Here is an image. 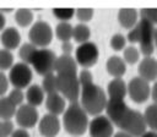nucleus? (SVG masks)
Masks as SVG:
<instances>
[{
	"instance_id": "f257e3e1",
	"label": "nucleus",
	"mask_w": 157,
	"mask_h": 137,
	"mask_svg": "<svg viewBox=\"0 0 157 137\" xmlns=\"http://www.w3.org/2000/svg\"><path fill=\"white\" fill-rule=\"evenodd\" d=\"M155 31L156 27L147 20L140 18L137 24L129 31L126 39L131 43H139L140 45V53L148 57L155 51Z\"/></svg>"
},
{
	"instance_id": "f03ea898",
	"label": "nucleus",
	"mask_w": 157,
	"mask_h": 137,
	"mask_svg": "<svg viewBox=\"0 0 157 137\" xmlns=\"http://www.w3.org/2000/svg\"><path fill=\"white\" fill-rule=\"evenodd\" d=\"M107 102V93L98 84L91 83L81 87L80 104L88 115H99L103 110H105Z\"/></svg>"
},
{
	"instance_id": "7ed1b4c3",
	"label": "nucleus",
	"mask_w": 157,
	"mask_h": 137,
	"mask_svg": "<svg viewBox=\"0 0 157 137\" xmlns=\"http://www.w3.org/2000/svg\"><path fill=\"white\" fill-rule=\"evenodd\" d=\"M63 125L71 136H82L88 128V114L83 110L80 102L70 103L63 114Z\"/></svg>"
},
{
	"instance_id": "20e7f679",
	"label": "nucleus",
	"mask_w": 157,
	"mask_h": 137,
	"mask_svg": "<svg viewBox=\"0 0 157 137\" xmlns=\"http://www.w3.org/2000/svg\"><path fill=\"white\" fill-rule=\"evenodd\" d=\"M118 127L132 137H141L147 131V125L144 114L130 108L126 110L125 115L118 124Z\"/></svg>"
},
{
	"instance_id": "39448f33",
	"label": "nucleus",
	"mask_w": 157,
	"mask_h": 137,
	"mask_svg": "<svg viewBox=\"0 0 157 137\" xmlns=\"http://www.w3.org/2000/svg\"><path fill=\"white\" fill-rule=\"evenodd\" d=\"M56 55L53 50L47 49V48H39L34 53L31 65L36 70L37 73L42 75L43 77L54 73L55 71V62H56Z\"/></svg>"
},
{
	"instance_id": "423d86ee",
	"label": "nucleus",
	"mask_w": 157,
	"mask_h": 137,
	"mask_svg": "<svg viewBox=\"0 0 157 137\" xmlns=\"http://www.w3.org/2000/svg\"><path fill=\"white\" fill-rule=\"evenodd\" d=\"M58 92L70 103L78 102L81 95V84L77 75H56Z\"/></svg>"
},
{
	"instance_id": "0eeeda50",
	"label": "nucleus",
	"mask_w": 157,
	"mask_h": 137,
	"mask_svg": "<svg viewBox=\"0 0 157 137\" xmlns=\"http://www.w3.org/2000/svg\"><path fill=\"white\" fill-rule=\"evenodd\" d=\"M28 39L29 43L36 45L37 48H45L50 44L53 39V31L49 23L44 21H37L32 24L28 32Z\"/></svg>"
},
{
	"instance_id": "6e6552de",
	"label": "nucleus",
	"mask_w": 157,
	"mask_h": 137,
	"mask_svg": "<svg viewBox=\"0 0 157 137\" xmlns=\"http://www.w3.org/2000/svg\"><path fill=\"white\" fill-rule=\"evenodd\" d=\"M32 81V70L29 65L25 62H17L15 64L9 72V82L18 89L28 88L29 83Z\"/></svg>"
},
{
	"instance_id": "1a4fd4ad",
	"label": "nucleus",
	"mask_w": 157,
	"mask_h": 137,
	"mask_svg": "<svg viewBox=\"0 0 157 137\" xmlns=\"http://www.w3.org/2000/svg\"><path fill=\"white\" fill-rule=\"evenodd\" d=\"M99 56V51H98V46L92 43V42H87L83 44H80L77 46V49L75 50V60L76 62L85 67L88 68L91 66H93Z\"/></svg>"
},
{
	"instance_id": "9d476101",
	"label": "nucleus",
	"mask_w": 157,
	"mask_h": 137,
	"mask_svg": "<svg viewBox=\"0 0 157 137\" xmlns=\"http://www.w3.org/2000/svg\"><path fill=\"white\" fill-rule=\"evenodd\" d=\"M128 95L135 103H144L151 95V87L141 77H134L128 83Z\"/></svg>"
},
{
	"instance_id": "9b49d317",
	"label": "nucleus",
	"mask_w": 157,
	"mask_h": 137,
	"mask_svg": "<svg viewBox=\"0 0 157 137\" xmlns=\"http://www.w3.org/2000/svg\"><path fill=\"white\" fill-rule=\"evenodd\" d=\"M88 132L91 137H112L113 122L104 115L94 116L88 125Z\"/></svg>"
},
{
	"instance_id": "f8f14e48",
	"label": "nucleus",
	"mask_w": 157,
	"mask_h": 137,
	"mask_svg": "<svg viewBox=\"0 0 157 137\" xmlns=\"http://www.w3.org/2000/svg\"><path fill=\"white\" fill-rule=\"evenodd\" d=\"M15 119L21 128H31L38 122V111L36 106H32L29 104H22L17 108Z\"/></svg>"
},
{
	"instance_id": "ddd939ff",
	"label": "nucleus",
	"mask_w": 157,
	"mask_h": 137,
	"mask_svg": "<svg viewBox=\"0 0 157 137\" xmlns=\"http://www.w3.org/2000/svg\"><path fill=\"white\" fill-rule=\"evenodd\" d=\"M128 109L129 106L123 99H109L108 98V102L105 105V113H107L108 119L113 122V125L118 126V124L120 122V120L123 119Z\"/></svg>"
},
{
	"instance_id": "4468645a",
	"label": "nucleus",
	"mask_w": 157,
	"mask_h": 137,
	"mask_svg": "<svg viewBox=\"0 0 157 137\" xmlns=\"http://www.w3.org/2000/svg\"><path fill=\"white\" fill-rule=\"evenodd\" d=\"M39 133L43 137H55L60 131V121L56 115L45 114L38 124Z\"/></svg>"
},
{
	"instance_id": "2eb2a0df",
	"label": "nucleus",
	"mask_w": 157,
	"mask_h": 137,
	"mask_svg": "<svg viewBox=\"0 0 157 137\" xmlns=\"http://www.w3.org/2000/svg\"><path fill=\"white\" fill-rule=\"evenodd\" d=\"M139 71V77L144 78L147 82L157 80V60L153 59L152 56L144 57L137 67Z\"/></svg>"
},
{
	"instance_id": "dca6fc26",
	"label": "nucleus",
	"mask_w": 157,
	"mask_h": 137,
	"mask_svg": "<svg viewBox=\"0 0 157 137\" xmlns=\"http://www.w3.org/2000/svg\"><path fill=\"white\" fill-rule=\"evenodd\" d=\"M55 72L58 75H77V62L71 55L63 54L56 57Z\"/></svg>"
},
{
	"instance_id": "f3484780",
	"label": "nucleus",
	"mask_w": 157,
	"mask_h": 137,
	"mask_svg": "<svg viewBox=\"0 0 157 137\" xmlns=\"http://www.w3.org/2000/svg\"><path fill=\"white\" fill-rule=\"evenodd\" d=\"M45 108L49 114H53L56 116L59 114H64V111L66 110L65 98L60 93L48 94L47 99H45Z\"/></svg>"
},
{
	"instance_id": "a211bd4d",
	"label": "nucleus",
	"mask_w": 157,
	"mask_h": 137,
	"mask_svg": "<svg viewBox=\"0 0 157 137\" xmlns=\"http://www.w3.org/2000/svg\"><path fill=\"white\" fill-rule=\"evenodd\" d=\"M0 40H1V44L4 45V49H7L11 51V50L18 48L20 42H21V35H20V32L17 31V28L9 27L2 31V33L0 35Z\"/></svg>"
},
{
	"instance_id": "6ab92c4d",
	"label": "nucleus",
	"mask_w": 157,
	"mask_h": 137,
	"mask_svg": "<svg viewBox=\"0 0 157 137\" xmlns=\"http://www.w3.org/2000/svg\"><path fill=\"white\" fill-rule=\"evenodd\" d=\"M107 94L109 99H123L128 94V84L121 78L112 80L107 86Z\"/></svg>"
},
{
	"instance_id": "aec40b11",
	"label": "nucleus",
	"mask_w": 157,
	"mask_h": 137,
	"mask_svg": "<svg viewBox=\"0 0 157 137\" xmlns=\"http://www.w3.org/2000/svg\"><path fill=\"white\" fill-rule=\"evenodd\" d=\"M105 70L114 78H121V76L126 71V62L124 61V59L119 57L118 55H113L107 60Z\"/></svg>"
},
{
	"instance_id": "412c9836",
	"label": "nucleus",
	"mask_w": 157,
	"mask_h": 137,
	"mask_svg": "<svg viewBox=\"0 0 157 137\" xmlns=\"http://www.w3.org/2000/svg\"><path fill=\"white\" fill-rule=\"evenodd\" d=\"M118 21L121 27L132 29L137 24V11L135 9H121L118 12Z\"/></svg>"
},
{
	"instance_id": "4be33fe9",
	"label": "nucleus",
	"mask_w": 157,
	"mask_h": 137,
	"mask_svg": "<svg viewBox=\"0 0 157 137\" xmlns=\"http://www.w3.org/2000/svg\"><path fill=\"white\" fill-rule=\"evenodd\" d=\"M26 100H27V104H29L32 106L40 105L44 100L43 88L38 84H31L27 88V92H26Z\"/></svg>"
},
{
	"instance_id": "5701e85b",
	"label": "nucleus",
	"mask_w": 157,
	"mask_h": 137,
	"mask_svg": "<svg viewBox=\"0 0 157 137\" xmlns=\"http://www.w3.org/2000/svg\"><path fill=\"white\" fill-rule=\"evenodd\" d=\"M17 106L9 99V97L0 98V119L10 120L12 116L16 115Z\"/></svg>"
},
{
	"instance_id": "b1692460",
	"label": "nucleus",
	"mask_w": 157,
	"mask_h": 137,
	"mask_svg": "<svg viewBox=\"0 0 157 137\" xmlns=\"http://www.w3.org/2000/svg\"><path fill=\"white\" fill-rule=\"evenodd\" d=\"M91 37V29L86 23H78L74 27V32H72V38L74 40H76L78 44H83L90 42Z\"/></svg>"
},
{
	"instance_id": "393cba45",
	"label": "nucleus",
	"mask_w": 157,
	"mask_h": 137,
	"mask_svg": "<svg viewBox=\"0 0 157 137\" xmlns=\"http://www.w3.org/2000/svg\"><path fill=\"white\" fill-rule=\"evenodd\" d=\"M72 32H74V27L69 22H59L55 27V35L63 43L70 42V39L72 38Z\"/></svg>"
},
{
	"instance_id": "a878e982",
	"label": "nucleus",
	"mask_w": 157,
	"mask_h": 137,
	"mask_svg": "<svg viewBox=\"0 0 157 137\" xmlns=\"http://www.w3.org/2000/svg\"><path fill=\"white\" fill-rule=\"evenodd\" d=\"M144 117L146 121V125L151 131L157 132V104H151L145 109Z\"/></svg>"
},
{
	"instance_id": "bb28decb",
	"label": "nucleus",
	"mask_w": 157,
	"mask_h": 137,
	"mask_svg": "<svg viewBox=\"0 0 157 137\" xmlns=\"http://www.w3.org/2000/svg\"><path fill=\"white\" fill-rule=\"evenodd\" d=\"M37 49L38 48L36 45H33L32 43H23L18 49V57L21 59V62L31 65L32 57H33L34 53L37 51Z\"/></svg>"
},
{
	"instance_id": "cd10ccee",
	"label": "nucleus",
	"mask_w": 157,
	"mask_h": 137,
	"mask_svg": "<svg viewBox=\"0 0 157 137\" xmlns=\"http://www.w3.org/2000/svg\"><path fill=\"white\" fill-rule=\"evenodd\" d=\"M42 88L47 94L59 93L58 92V76L54 73H49L44 76L43 82H42Z\"/></svg>"
},
{
	"instance_id": "c85d7f7f",
	"label": "nucleus",
	"mask_w": 157,
	"mask_h": 137,
	"mask_svg": "<svg viewBox=\"0 0 157 137\" xmlns=\"http://www.w3.org/2000/svg\"><path fill=\"white\" fill-rule=\"evenodd\" d=\"M15 20L18 26L21 27H27L32 23L33 21V13L28 9H18L15 13Z\"/></svg>"
},
{
	"instance_id": "c756f323",
	"label": "nucleus",
	"mask_w": 157,
	"mask_h": 137,
	"mask_svg": "<svg viewBox=\"0 0 157 137\" xmlns=\"http://www.w3.org/2000/svg\"><path fill=\"white\" fill-rule=\"evenodd\" d=\"M13 55L7 49H0V71L10 70L13 66Z\"/></svg>"
},
{
	"instance_id": "7c9ffc66",
	"label": "nucleus",
	"mask_w": 157,
	"mask_h": 137,
	"mask_svg": "<svg viewBox=\"0 0 157 137\" xmlns=\"http://www.w3.org/2000/svg\"><path fill=\"white\" fill-rule=\"evenodd\" d=\"M123 57H124V61L132 65V64H136L139 61V57H140V50L135 46H126L124 50H123Z\"/></svg>"
},
{
	"instance_id": "2f4dec72",
	"label": "nucleus",
	"mask_w": 157,
	"mask_h": 137,
	"mask_svg": "<svg viewBox=\"0 0 157 137\" xmlns=\"http://www.w3.org/2000/svg\"><path fill=\"white\" fill-rule=\"evenodd\" d=\"M75 12H76V11H75L74 9H71V7H69V9H66V7H63V9L55 7V9H53L54 16H55L58 20H60L61 22H67V21L74 16Z\"/></svg>"
},
{
	"instance_id": "473e14b6",
	"label": "nucleus",
	"mask_w": 157,
	"mask_h": 137,
	"mask_svg": "<svg viewBox=\"0 0 157 137\" xmlns=\"http://www.w3.org/2000/svg\"><path fill=\"white\" fill-rule=\"evenodd\" d=\"M125 44H126V38L121 33H115L110 38V46L117 51L124 50L125 49Z\"/></svg>"
},
{
	"instance_id": "72a5a7b5",
	"label": "nucleus",
	"mask_w": 157,
	"mask_h": 137,
	"mask_svg": "<svg viewBox=\"0 0 157 137\" xmlns=\"http://www.w3.org/2000/svg\"><path fill=\"white\" fill-rule=\"evenodd\" d=\"M140 18L147 20L153 26H157V9H142L140 12Z\"/></svg>"
},
{
	"instance_id": "f704fd0d",
	"label": "nucleus",
	"mask_w": 157,
	"mask_h": 137,
	"mask_svg": "<svg viewBox=\"0 0 157 137\" xmlns=\"http://www.w3.org/2000/svg\"><path fill=\"white\" fill-rule=\"evenodd\" d=\"M9 99L16 105V106H20V105H22V102H23V99L26 98V94H23V92L21 91V89H18V88H13L10 93H9Z\"/></svg>"
},
{
	"instance_id": "c9c22d12",
	"label": "nucleus",
	"mask_w": 157,
	"mask_h": 137,
	"mask_svg": "<svg viewBox=\"0 0 157 137\" xmlns=\"http://www.w3.org/2000/svg\"><path fill=\"white\" fill-rule=\"evenodd\" d=\"M13 131V124L10 120L0 121V137H11Z\"/></svg>"
},
{
	"instance_id": "e433bc0d",
	"label": "nucleus",
	"mask_w": 157,
	"mask_h": 137,
	"mask_svg": "<svg viewBox=\"0 0 157 137\" xmlns=\"http://www.w3.org/2000/svg\"><path fill=\"white\" fill-rule=\"evenodd\" d=\"M77 77H78V81H80L81 87L93 83V75L91 73L90 70H86V68H85V70H81Z\"/></svg>"
},
{
	"instance_id": "4c0bfd02",
	"label": "nucleus",
	"mask_w": 157,
	"mask_h": 137,
	"mask_svg": "<svg viewBox=\"0 0 157 137\" xmlns=\"http://www.w3.org/2000/svg\"><path fill=\"white\" fill-rule=\"evenodd\" d=\"M76 16L81 21V23L88 22L93 17V10L92 9H77L76 10Z\"/></svg>"
},
{
	"instance_id": "58836bf2",
	"label": "nucleus",
	"mask_w": 157,
	"mask_h": 137,
	"mask_svg": "<svg viewBox=\"0 0 157 137\" xmlns=\"http://www.w3.org/2000/svg\"><path fill=\"white\" fill-rule=\"evenodd\" d=\"M9 88V77H6V75L0 71V98L7 92Z\"/></svg>"
},
{
	"instance_id": "ea45409f",
	"label": "nucleus",
	"mask_w": 157,
	"mask_h": 137,
	"mask_svg": "<svg viewBox=\"0 0 157 137\" xmlns=\"http://www.w3.org/2000/svg\"><path fill=\"white\" fill-rule=\"evenodd\" d=\"M11 137H31V136H29V133H28L27 130H25V128H17V130H15L12 132Z\"/></svg>"
},
{
	"instance_id": "a19ab883",
	"label": "nucleus",
	"mask_w": 157,
	"mask_h": 137,
	"mask_svg": "<svg viewBox=\"0 0 157 137\" xmlns=\"http://www.w3.org/2000/svg\"><path fill=\"white\" fill-rule=\"evenodd\" d=\"M72 49H74V46H72V44H71L70 42H64V43H61V50H63L64 54L70 55L71 51H72Z\"/></svg>"
},
{
	"instance_id": "79ce46f5",
	"label": "nucleus",
	"mask_w": 157,
	"mask_h": 137,
	"mask_svg": "<svg viewBox=\"0 0 157 137\" xmlns=\"http://www.w3.org/2000/svg\"><path fill=\"white\" fill-rule=\"evenodd\" d=\"M151 98L155 104H157V81H155L153 86L151 87Z\"/></svg>"
},
{
	"instance_id": "37998d69",
	"label": "nucleus",
	"mask_w": 157,
	"mask_h": 137,
	"mask_svg": "<svg viewBox=\"0 0 157 137\" xmlns=\"http://www.w3.org/2000/svg\"><path fill=\"white\" fill-rule=\"evenodd\" d=\"M141 137H157V132H155V131H146Z\"/></svg>"
},
{
	"instance_id": "c03bdc74",
	"label": "nucleus",
	"mask_w": 157,
	"mask_h": 137,
	"mask_svg": "<svg viewBox=\"0 0 157 137\" xmlns=\"http://www.w3.org/2000/svg\"><path fill=\"white\" fill-rule=\"evenodd\" d=\"M113 137H132V136H130L129 133H126V132H124V131H119V132H117Z\"/></svg>"
},
{
	"instance_id": "a18cd8bd",
	"label": "nucleus",
	"mask_w": 157,
	"mask_h": 137,
	"mask_svg": "<svg viewBox=\"0 0 157 137\" xmlns=\"http://www.w3.org/2000/svg\"><path fill=\"white\" fill-rule=\"evenodd\" d=\"M5 22H6V21H5V17H4V15L0 12V31L5 27Z\"/></svg>"
},
{
	"instance_id": "49530a36",
	"label": "nucleus",
	"mask_w": 157,
	"mask_h": 137,
	"mask_svg": "<svg viewBox=\"0 0 157 137\" xmlns=\"http://www.w3.org/2000/svg\"><path fill=\"white\" fill-rule=\"evenodd\" d=\"M155 45H156V49H157V28L155 31Z\"/></svg>"
}]
</instances>
